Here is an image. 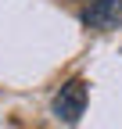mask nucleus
Wrapping results in <instances>:
<instances>
[{"mask_svg":"<svg viewBox=\"0 0 122 129\" xmlns=\"http://www.w3.org/2000/svg\"><path fill=\"white\" fill-rule=\"evenodd\" d=\"M83 22L101 32L122 29V0H90V7L83 11Z\"/></svg>","mask_w":122,"mask_h":129,"instance_id":"nucleus-2","label":"nucleus"},{"mask_svg":"<svg viewBox=\"0 0 122 129\" xmlns=\"http://www.w3.org/2000/svg\"><path fill=\"white\" fill-rule=\"evenodd\" d=\"M86 97H90V90H86L83 79H68V83L57 90V97H54V115L61 122L75 125L83 118V111H86Z\"/></svg>","mask_w":122,"mask_h":129,"instance_id":"nucleus-1","label":"nucleus"}]
</instances>
